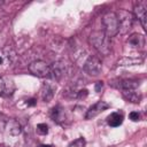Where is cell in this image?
<instances>
[{"mask_svg":"<svg viewBox=\"0 0 147 147\" xmlns=\"http://www.w3.org/2000/svg\"><path fill=\"white\" fill-rule=\"evenodd\" d=\"M88 95V91L86 90V88H83V90H79L78 92H77V98L78 99H85L86 96Z\"/></svg>","mask_w":147,"mask_h":147,"instance_id":"21","label":"cell"},{"mask_svg":"<svg viewBox=\"0 0 147 147\" xmlns=\"http://www.w3.org/2000/svg\"><path fill=\"white\" fill-rule=\"evenodd\" d=\"M141 62H142L141 59H123L122 61L118 62V64L122 63V65H132V64H139Z\"/></svg>","mask_w":147,"mask_h":147,"instance_id":"16","label":"cell"},{"mask_svg":"<svg viewBox=\"0 0 147 147\" xmlns=\"http://www.w3.org/2000/svg\"><path fill=\"white\" fill-rule=\"evenodd\" d=\"M122 94L125 100L133 103H139L142 98V95L137 90H122Z\"/></svg>","mask_w":147,"mask_h":147,"instance_id":"9","label":"cell"},{"mask_svg":"<svg viewBox=\"0 0 147 147\" xmlns=\"http://www.w3.org/2000/svg\"><path fill=\"white\" fill-rule=\"evenodd\" d=\"M54 91L55 90L49 84H44V86L41 88V99L45 102H49L54 96Z\"/></svg>","mask_w":147,"mask_h":147,"instance_id":"15","label":"cell"},{"mask_svg":"<svg viewBox=\"0 0 147 147\" xmlns=\"http://www.w3.org/2000/svg\"><path fill=\"white\" fill-rule=\"evenodd\" d=\"M107 123H108V125H110L113 127L119 126L123 123V115L119 113H111L107 117Z\"/></svg>","mask_w":147,"mask_h":147,"instance_id":"13","label":"cell"},{"mask_svg":"<svg viewBox=\"0 0 147 147\" xmlns=\"http://www.w3.org/2000/svg\"><path fill=\"white\" fill-rule=\"evenodd\" d=\"M102 24H103V32L109 37H115L118 33V22L116 14L113 11H108L102 16Z\"/></svg>","mask_w":147,"mask_h":147,"instance_id":"3","label":"cell"},{"mask_svg":"<svg viewBox=\"0 0 147 147\" xmlns=\"http://www.w3.org/2000/svg\"><path fill=\"white\" fill-rule=\"evenodd\" d=\"M91 45L101 54L108 55L111 51V40L103 31H94L90 36Z\"/></svg>","mask_w":147,"mask_h":147,"instance_id":"1","label":"cell"},{"mask_svg":"<svg viewBox=\"0 0 147 147\" xmlns=\"http://www.w3.org/2000/svg\"><path fill=\"white\" fill-rule=\"evenodd\" d=\"M0 147H7L6 145H0Z\"/></svg>","mask_w":147,"mask_h":147,"instance_id":"27","label":"cell"},{"mask_svg":"<svg viewBox=\"0 0 147 147\" xmlns=\"http://www.w3.org/2000/svg\"><path fill=\"white\" fill-rule=\"evenodd\" d=\"M129 118L132 121V122H138L140 119V114L138 111H131L129 114Z\"/></svg>","mask_w":147,"mask_h":147,"instance_id":"20","label":"cell"},{"mask_svg":"<svg viewBox=\"0 0 147 147\" xmlns=\"http://www.w3.org/2000/svg\"><path fill=\"white\" fill-rule=\"evenodd\" d=\"M127 42H129L131 46L141 49V48H144V46H145V37H144L142 34H139V33H133V34L129 38Z\"/></svg>","mask_w":147,"mask_h":147,"instance_id":"11","label":"cell"},{"mask_svg":"<svg viewBox=\"0 0 147 147\" xmlns=\"http://www.w3.org/2000/svg\"><path fill=\"white\" fill-rule=\"evenodd\" d=\"M7 117L3 114H0V132H2L6 129V124H7Z\"/></svg>","mask_w":147,"mask_h":147,"instance_id":"19","label":"cell"},{"mask_svg":"<svg viewBox=\"0 0 147 147\" xmlns=\"http://www.w3.org/2000/svg\"><path fill=\"white\" fill-rule=\"evenodd\" d=\"M102 86H103V82H96L95 83V86H94L95 92H100L101 88H102Z\"/></svg>","mask_w":147,"mask_h":147,"instance_id":"22","label":"cell"},{"mask_svg":"<svg viewBox=\"0 0 147 147\" xmlns=\"http://www.w3.org/2000/svg\"><path fill=\"white\" fill-rule=\"evenodd\" d=\"M108 108H109V105H108L107 102L100 100V101H98L96 103H94L93 106H91V107L88 108V110L86 111L85 117H86V119H91V118L98 116L99 114H101L102 111H105V110L108 109Z\"/></svg>","mask_w":147,"mask_h":147,"instance_id":"7","label":"cell"},{"mask_svg":"<svg viewBox=\"0 0 147 147\" xmlns=\"http://www.w3.org/2000/svg\"><path fill=\"white\" fill-rule=\"evenodd\" d=\"M39 147H53L52 145H41V146H39Z\"/></svg>","mask_w":147,"mask_h":147,"instance_id":"26","label":"cell"},{"mask_svg":"<svg viewBox=\"0 0 147 147\" xmlns=\"http://www.w3.org/2000/svg\"><path fill=\"white\" fill-rule=\"evenodd\" d=\"M68 147H85V139L84 138H78L74 142H71Z\"/></svg>","mask_w":147,"mask_h":147,"instance_id":"18","label":"cell"},{"mask_svg":"<svg viewBox=\"0 0 147 147\" xmlns=\"http://www.w3.org/2000/svg\"><path fill=\"white\" fill-rule=\"evenodd\" d=\"M37 132L39 134H47L48 133V126L45 123H40L37 125Z\"/></svg>","mask_w":147,"mask_h":147,"instance_id":"17","label":"cell"},{"mask_svg":"<svg viewBox=\"0 0 147 147\" xmlns=\"http://www.w3.org/2000/svg\"><path fill=\"white\" fill-rule=\"evenodd\" d=\"M51 117H52V119L54 121V122H56V123H62V122H64V119H65V113H64V109L61 107V106H55V107H53L52 108V110H51Z\"/></svg>","mask_w":147,"mask_h":147,"instance_id":"10","label":"cell"},{"mask_svg":"<svg viewBox=\"0 0 147 147\" xmlns=\"http://www.w3.org/2000/svg\"><path fill=\"white\" fill-rule=\"evenodd\" d=\"M134 16L139 20L141 26L144 30H146V18H147V2L146 1H140L134 6L133 9Z\"/></svg>","mask_w":147,"mask_h":147,"instance_id":"6","label":"cell"},{"mask_svg":"<svg viewBox=\"0 0 147 147\" xmlns=\"http://www.w3.org/2000/svg\"><path fill=\"white\" fill-rule=\"evenodd\" d=\"M3 91H5V82H3V79L0 77V95L2 94Z\"/></svg>","mask_w":147,"mask_h":147,"instance_id":"24","label":"cell"},{"mask_svg":"<svg viewBox=\"0 0 147 147\" xmlns=\"http://www.w3.org/2000/svg\"><path fill=\"white\" fill-rule=\"evenodd\" d=\"M115 14L118 22V33L126 34L133 25V14L124 9H121Z\"/></svg>","mask_w":147,"mask_h":147,"instance_id":"2","label":"cell"},{"mask_svg":"<svg viewBox=\"0 0 147 147\" xmlns=\"http://www.w3.org/2000/svg\"><path fill=\"white\" fill-rule=\"evenodd\" d=\"M3 61H5V56H3V55L0 53V65L3 63Z\"/></svg>","mask_w":147,"mask_h":147,"instance_id":"25","label":"cell"},{"mask_svg":"<svg viewBox=\"0 0 147 147\" xmlns=\"http://www.w3.org/2000/svg\"><path fill=\"white\" fill-rule=\"evenodd\" d=\"M140 86V82L137 79H124L118 83V87L121 90H138Z\"/></svg>","mask_w":147,"mask_h":147,"instance_id":"12","label":"cell"},{"mask_svg":"<svg viewBox=\"0 0 147 147\" xmlns=\"http://www.w3.org/2000/svg\"><path fill=\"white\" fill-rule=\"evenodd\" d=\"M84 70L90 76H98L101 72V70H102V62H101V60L98 56H95V55L90 56L86 60L85 64H84Z\"/></svg>","mask_w":147,"mask_h":147,"instance_id":"5","label":"cell"},{"mask_svg":"<svg viewBox=\"0 0 147 147\" xmlns=\"http://www.w3.org/2000/svg\"><path fill=\"white\" fill-rule=\"evenodd\" d=\"M36 103H37V100L33 99V98L26 100V106H28V107H33V106H36Z\"/></svg>","mask_w":147,"mask_h":147,"instance_id":"23","label":"cell"},{"mask_svg":"<svg viewBox=\"0 0 147 147\" xmlns=\"http://www.w3.org/2000/svg\"><path fill=\"white\" fill-rule=\"evenodd\" d=\"M6 127H8L9 133L13 134V136H18L22 131V126L16 119H8L7 124H6Z\"/></svg>","mask_w":147,"mask_h":147,"instance_id":"14","label":"cell"},{"mask_svg":"<svg viewBox=\"0 0 147 147\" xmlns=\"http://www.w3.org/2000/svg\"><path fill=\"white\" fill-rule=\"evenodd\" d=\"M29 71L40 78H49L52 77L51 72V67L44 62V61H33L32 63L29 64Z\"/></svg>","mask_w":147,"mask_h":147,"instance_id":"4","label":"cell"},{"mask_svg":"<svg viewBox=\"0 0 147 147\" xmlns=\"http://www.w3.org/2000/svg\"><path fill=\"white\" fill-rule=\"evenodd\" d=\"M65 71H67V65H65V62L60 60V61H56L53 67L51 68V72H52V77L56 78V79H60L61 77H63L65 75Z\"/></svg>","mask_w":147,"mask_h":147,"instance_id":"8","label":"cell"}]
</instances>
